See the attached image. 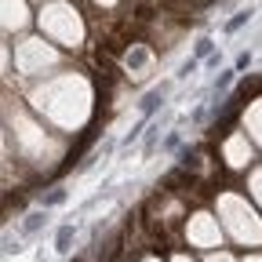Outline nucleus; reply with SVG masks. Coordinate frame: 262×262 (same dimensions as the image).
Here are the masks:
<instances>
[{
  "label": "nucleus",
  "instance_id": "obj_1",
  "mask_svg": "<svg viewBox=\"0 0 262 262\" xmlns=\"http://www.w3.org/2000/svg\"><path fill=\"white\" fill-rule=\"evenodd\" d=\"M168 98V84H160V88H149L146 95H142V102H139V110H142V117H149V113H157L160 110V102Z\"/></svg>",
  "mask_w": 262,
  "mask_h": 262
},
{
  "label": "nucleus",
  "instance_id": "obj_2",
  "mask_svg": "<svg viewBox=\"0 0 262 262\" xmlns=\"http://www.w3.org/2000/svg\"><path fill=\"white\" fill-rule=\"evenodd\" d=\"M70 248H73V222H62L58 233H55V251L58 255H70Z\"/></svg>",
  "mask_w": 262,
  "mask_h": 262
},
{
  "label": "nucleus",
  "instance_id": "obj_3",
  "mask_svg": "<svg viewBox=\"0 0 262 262\" xmlns=\"http://www.w3.org/2000/svg\"><path fill=\"white\" fill-rule=\"evenodd\" d=\"M66 193L62 186H55V189H48V193H40V208H58V204H66Z\"/></svg>",
  "mask_w": 262,
  "mask_h": 262
},
{
  "label": "nucleus",
  "instance_id": "obj_4",
  "mask_svg": "<svg viewBox=\"0 0 262 262\" xmlns=\"http://www.w3.org/2000/svg\"><path fill=\"white\" fill-rule=\"evenodd\" d=\"M44 222H48V208H44V211H29L26 222H22V233H37Z\"/></svg>",
  "mask_w": 262,
  "mask_h": 262
},
{
  "label": "nucleus",
  "instance_id": "obj_5",
  "mask_svg": "<svg viewBox=\"0 0 262 262\" xmlns=\"http://www.w3.org/2000/svg\"><path fill=\"white\" fill-rule=\"evenodd\" d=\"M211 51H215V40L211 37H201L193 44V58H211Z\"/></svg>",
  "mask_w": 262,
  "mask_h": 262
},
{
  "label": "nucleus",
  "instance_id": "obj_6",
  "mask_svg": "<svg viewBox=\"0 0 262 262\" xmlns=\"http://www.w3.org/2000/svg\"><path fill=\"white\" fill-rule=\"evenodd\" d=\"M237 73H241V70H222V73L215 77V95H222L229 84H233V80H237Z\"/></svg>",
  "mask_w": 262,
  "mask_h": 262
},
{
  "label": "nucleus",
  "instance_id": "obj_7",
  "mask_svg": "<svg viewBox=\"0 0 262 262\" xmlns=\"http://www.w3.org/2000/svg\"><path fill=\"white\" fill-rule=\"evenodd\" d=\"M251 15H255V11H237L233 18H229V22H226V33H237V29H241V26H244V22H248Z\"/></svg>",
  "mask_w": 262,
  "mask_h": 262
},
{
  "label": "nucleus",
  "instance_id": "obj_8",
  "mask_svg": "<svg viewBox=\"0 0 262 262\" xmlns=\"http://www.w3.org/2000/svg\"><path fill=\"white\" fill-rule=\"evenodd\" d=\"M160 149H168V153L171 149H182V135H179V131H168V139L160 142Z\"/></svg>",
  "mask_w": 262,
  "mask_h": 262
},
{
  "label": "nucleus",
  "instance_id": "obj_9",
  "mask_svg": "<svg viewBox=\"0 0 262 262\" xmlns=\"http://www.w3.org/2000/svg\"><path fill=\"white\" fill-rule=\"evenodd\" d=\"M196 66H201V58H189V62H182V70H179V80H186L189 73H196Z\"/></svg>",
  "mask_w": 262,
  "mask_h": 262
},
{
  "label": "nucleus",
  "instance_id": "obj_10",
  "mask_svg": "<svg viewBox=\"0 0 262 262\" xmlns=\"http://www.w3.org/2000/svg\"><path fill=\"white\" fill-rule=\"evenodd\" d=\"M157 135H160V124H149V135H146V153H153V146H157Z\"/></svg>",
  "mask_w": 262,
  "mask_h": 262
},
{
  "label": "nucleus",
  "instance_id": "obj_11",
  "mask_svg": "<svg viewBox=\"0 0 262 262\" xmlns=\"http://www.w3.org/2000/svg\"><path fill=\"white\" fill-rule=\"evenodd\" d=\"M248 66H251V55H248V51H241V55H237V62H233V70H248Z\"/></svg>",
  "mask_w": 262,
  "mask_h": 262
}]
</instances>
